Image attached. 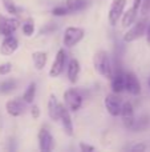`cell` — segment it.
I'll list each match as a JSON object with an SVG mask.
<instances>
[{"mask_svg": "<svg viewBox=\"0 0 150 152\" xmlns=\"http://www.w3.org/2000/svg\"><path fill=\"white\" fill-rule=\"evenodd\" d=\"M93 67H94L96 72L98 75H101L105 79H110L113 76V61L110 59L106 51L101 50L97 51L93 56Z\"/></svg>", "mask_w": 150, "mask_h": 152, "instance_id": "1", "label": "cell"}, {"mask_svg": "<svg viewBox=\"0 0 150 152\" xmlns=\"http://www.w3.org/2000/svg\"><path fill=\"white\" fill-rule=\"evenodd\" d=\"M82 102H84V96L79 89L69 88L64 92V103L71 112H77L82 107Z\"/></svg>", "mask_w": 150, "mask_h": 152, "instance_id": "2", "label": "cell"}, {"mask_svg": "<svg viewBox=\"0 0 150 152\" xmlns=\"http://www.w3.org/2000/svg\"><path fill=\"white\" fill-rule=\"evenodd\" d=\"M85 36V29L81 27H68L64 32L63 43L66 48H73L77 45Z\"/></svg>", "mask_w": 150, "mask_h": 152, "instance_id": "3", "label": "cell"}, {"mask_svg": "<svg viewBox=\"0 0 150 152\" xmlns=\"http://www.w3.org/2000/svg\"><path fill=\"white\" fill-rule=\"evenodd\" d=\"M146 26H148V20H146V19H141V20L133 23L132 26L129 27V29L125 32L124 42L125 43H132V42L138 40L140 37H142L144 35H145Z\"/></svg>", "mask_w": 150, "mask_h": 152, "instance_id": "4", "label": "cell"}, {"mask_svg": "<svg viewBox=\"0 0 150 152\" xmlns=\"http://www.w3.org/2000/svg\"><path fill=\"white\" fill-rule=\"evenodd\" d=\"M68 63V53H66L65 48H60L55 56V60L52 63V67L49 69V76L50 77H58L64 72Z\"/></svg>", "mask_w": 150, "mask_h": 152, "instance_id": "5", "label": "cell"}, {"mask_svg": "<svg viewBox=\"0 0 150 152\" xmlns=\"http://www.w3.org/2000/svg\"><path fill=\"white\" fill-rule=\"evenodd\" d=\"M122 100L120 97V94H112L106 95L105 99H104V104H105V108L108 111V113L113 118H117L120 116V112H121V108H122Z\"/></svg>", "mask_w": 150, "mask_h": 152, "instance_id": "6", "label": "cell"}, {"mask_svg": "<svg viewBox=\"0 0 150 152\" xmlns=\"http://www.w3.org/2000/svg\"><path fill=\"white\" fill-rule=\"evenodd\" d=\"M128 0H113L110 4V8H109L108 12V20L110 26H117L121 19L122 13H124V10L126 7Z\"/></svg>", "mask_w": 150, "mask_h": 152, "instance_id": "7", "label": "cell"}, {"mask_svg": "<svg viewBox=\"0 0 150 152\" xmlns=\"http://www.w3.org/2000/svg\"><path fill=\"white\" fill-rule=\"evenodd\" d=\"M20 21L15 16H4L0 13V35L1 36H8V35H13V32L19 28Z\"/></svg>", "mask_w": 150, "mask_h": 152, "instance_id": "8", "label": "cell"}, {"mask_svg": "<svg viewBox=\"0 0 150 152\" xmlns=\"http://www.w3.org/2000/svg\"><path fill=\"white\" fill-rule=\"evenodd\" d=\"M37 140H39V148L41 152H50L55 148V139H53L50 131L47 127H41L37 135Z\"/></svg>", "mask_w": 150, "mask_h": 152, "instance_id": "9", "label": "cell"}, {"mask_svg": "<svg viewBox=\"0 0 150 152\" xmlns=\"http://www.w3.org/2000/svg\"><path fill=\"white\" fill-rule=\"evenodd\" d=\"M120 116L122 119V123L128 129H132L133 126L136 123V118H134V108H133V104L130 102H124L122 103V108L121 112H120Z\"/></svg>", "mask_w": 150, "mask_h": 152, "instance_id": "10", "label": "cell"}, {"mask_svg": "<svg viewBox=\"0 0 150 152\" xmlns=\"http://www.w3.org/2000/svg\"><path fill=\"white\" fill-rule=\"evenodd\" d=\"M125 91L133 96H138L141 94V83L134 72H125Z\"/></svg>", "mask_w": 150, "mask_h": 152, "instance_id": "11", "label": "cell"}, {"mask_svg": "<svg viewBox=\"0 0 150 152\" xmlns=\"http://www.w3.org/2000/svg\"><path fill=\"white\" fill-rule=\"evenodd\" d=\"M5 111L9 116L17 118L25 112V102L21 99H9L5 103Z\"/></svg>", "mask_w": 150, "mask_h": 152, "instance_id": "12", "label": "cell"}, {"mask_svg": "<svg viewBox=\"0 0 150 152\" xmlns=\"http://www.w3.org/2000/svg\"><path fill=\"white\" fill-rule=\"evenodd\" d=\"M17 48H19V40L13 35H8V36H4L1 44H0V53L3 56H9L12 53H15Z\"/></svg>", "mask_w": 150, "mask_h": 152, "instance_id": "13", "label": "cell"}, {"mask_svg": "<svg viewBox=\"0 0 150 152\" xmlns=\"http://www.w3.org/2000/svg\"><path fill=\"white\" fill-rule=\"evenodd\" d=\"M58 121H61L64 132L68 136H73V121H72L71 111L64 104H61V107H60V120Z\"/></svg>", "mask_w": 150, "mask_h": 152, "instance_id": "14", "label": "cell"}, {"mask_svg": "<svg viewBox=\"0 0 150 152\" xmlns=\"http://www.w3.org/2000/svg\"><path fill=\"white\" fill-rule=\"evenodd\" d=\"M80 71H81V66L77 59H69L66 63V77L72 84H76L79 80Z\"/></svg>", "mask_w": 150, "mask_h": 152, "instance_id": "15", "label": "cell"}, {"mask_svg": "<svg viewBox=\"0 0 150 152\" xmlns=\"http://www.w3.org/2000/svg\"><path fill=\"white\" fill-rule=\"evenodd\" d=\"M112 91L114 94H121L125 91V72L122 69H117L113 72V76L110 77Z\"/></svg>", "mask_w": 150, "mask_h": 152, "instance_id": "16", "label": "cell"}, {"mask_svg": "<svg viewBox=\"0 0 150 152\" xmlns=\"http://www.w3.org/2000/svg\"><path fill=\"white\" fill-rule=\"evenodd\" d=\"M60 107L61 103L57 100L56 95H50L48 99V115H49L50 120L53 121H58L60 120Z\"/></svg>", "mask_w": 150, "mask_h": 152, "instance_id": "17", "label": "cell"}, {"mask_svg": "<svg viewBox=\"0 0 150 152\" xmlns=\"http://www.w3.org/2000/svg\"><path fill=\"white\" fill-rule=\"evenodd\" d=\"M138 12H140V10H137V8H134L132 5V7H130L126 12L122 13L121 19H120V20H121L122 27H124V28H128V27L132 26V24L136 21V19H137V13Z\"/></svg>", "mask_w": 150, "mask_h": 152, "instance_id": "18", "label": "cell"}, {"mask_svg": "<svg viewBox=\"0 0 150 152\" xmlns=\"http://www.w3.org/2000/svg\"><path fill=\"white\" fill-rule=\"evenodd\" d=\"M47 60H48V56H47V52H44V51H36V52L32 53V61H33V66L37 71L44 69Z\"/></svg>", "mask_w": 150, "mask_h": 152, "instance_id": "19", "label": "cell"}, {"mask_svg": "<svg viewBox=\"0 0 150 152\" xmlns=\"http://www.w3.org/2000/svg\"><path fill=\"white\" fill-rule=\"evenodd\" d=\"M65 5L71 13L81 12L88 7V0H65Z\"/></svg>", "mask_w": 150, "mask_h": 152, "instance_id": "20", "label": "cell"}, {"mask_svg": "<svg viewBox=\"0 0 150 152\" xmlns=\"http://www.w3.org/2000/svg\"><path fill=\"white\" fill-rule=\"evenodd\" d=\"M16 88H17V81L15 79H7V80L0 81V94L1 95L11 94Z\"/></svg>", "mask_w": 150, "mask_h": 152, "instance_id": "21", "label": "cell"}, {"mask_svg": "<svg viewBox=\"0 0 150 152\" xmlns=\"http://www.w3.org/2000/svg\"><path fill=\"white\" fill-rule=\"evenodd\" d=\"M36 89L37 88H36V83L35 81L29 83V86L27 87V89L23 94V100L25 102V104H32L33 103V99L36 96Z\"/></svg>", "mask_w": 150, "mask_h": 152, "instance_id": "22", "label": "cell"}, {"mask_svg": "<svg viewBox=\"0 0 150 152\" xmlns=\"http://www.w3.org/2000/svg\"><path fill=\"white\" fill-rule=\"evenodd\" d=\"M1 3H3V5H4V10L7 11L11 16L17 18V16L20 15V8L16 5V3L13 1V0H1Z\"/></svg>", "mask_w": 150, "mask_h": 152, "instance_id": "23", "label": "cell"}, {"mask_svg": "<svg viewBox=\"0 0 150 152\" xmlns=\"http://www.w3.org/2000/svg\"><path fill=\"white\" fill-rule=\"evenodd\" d=\"M21 29H23V34L25 35V36H32L35 32V21L32 20V19H27L23 23Z\"/></svg>", "mask_w": 150, "mask_h": 152, "instance_id": "24", "label": "cell"}, {"mask_svg": "<svg viewBox=\"0 0 150 152\" xmlns=\"http://www.w3.org/2000/svg\"><path fill=\"white\" fill-rule=\"evenodd\" d=\"M69 10L66 8V5L64 4V5H56L55 8L52 10V15L53 16H57V18H61V16H66V15H69Z\"/></svg>", "mask_w": 150, "mask_h": 152, "instance_id": "25", "label": "cell"}, {"mask_svg": "<svg viewBox=\"0 0 150 152\" xmlns=\"http://www.w3.org/2000/svg\"><path fill=\"white\" fill-rule=\"evenodd\" d=\"M57 28H58V26L56 23H48V24H45L44 27H41V29H40V35L52 34V32H55Z\"/></svg>", "mask_w": 150, "mask_h": 152, "instance_id": "26", "label": "cell"}, {"mask_svg": "<svg viewBox=\"0 0 150 152\" xmlns=\"http://www.w3.org/2000/svg\"><path fill=\"white\" fill-rule=\"evenodd\" d=\"M11 71H12V64L11 63H1L0 64V75L1 76L11 74Z\"/></svg>", "mask_w": 150, "mask_h": 152, "instance_id": "27", "label": "cell"}, {"mask_svg": "<svg viewBox=\"0 0 150 152\" xmlns=\"http://www.w3.org/2000/svg\"><path fill=\"white\" fill-rule=\"evenodd\" d=\"M80 151L81 152H93L94 151V147L93 145H90V144H87V143H80Z\"/></svg>", "mask_w": 150, "mask_h": 152, "instance_id": "28", "label": "cell"}, {"mask_svg": "<svg viewBox=\"0 0 150 152\" xmlns=\"http://www.w3.org/2000/svg\"><path fill=\"white\" fill-rule=\"evenodd\" d=\"M141 11H142L144 15H146V13L150 11V0H142V3H141Z\"/></svg>", "mask_w": 150, "mask_h": 152, "instance_id": "29", "label": "cell"}, {"mask_svg": "<svg viewBox=\"0 0 150 152\" xmlns=\"http://www.w3.org/2000/svg\"><path fill=\"white\" fill-rule=\"evenodd\" d=\"M31 115L33 119H39L40 118V108L37 107V105H32L31 107Z\"/></svg>", "mask_w": 150, "mask_h": 152, "instance_id": "30", "label": "cell"}, {"mask_svg": "<svg viewBox=\"0 0 150 152\" xmlns=\"http://www.w3.org/2000/svg\"><path fill=\"white\" fill-rule=\"evenodd\" d=\"M146 150V145L145 144H136L132 147V151L137 152V151H145Z\"/></svg>", "mask_w": 150, "mask_h": 152, "instance_id": "31", "label": "cell"}, {"mask_svg": "<svg viewBox=\"0 0 150 152\" xmlns=\"http://www.w3.org/2000/svg\"><path fill=\"white\" fill-rule=\"evenodd\" d=\"M145 35H146V40H148V43L150 44V23H148V26H146Z\"/></svg>", "mask_w": 150, "mask_h": 152, "instance_id": "32", "label": "cell"}, {"mask_svg": "<svg viewBox=\"0 0 150 152\" xmlns=\"http://www.w3.org/2000/svg\"><path fill=\"white\" fill-rule=\"evenodd\" d=\"M141 3H142V0H133V7L137 8V10H140V8H141Z\"/></svg>", "mask_w": 150, "mask_h": 152, "instance_id": "33", "label": "cell"}, {"mask_svg": "<svg viewBox=\"0 0 150 152\" xmlns=\"http://www.w3.org/2000/svg\"><path fill=\"white\" fill-rule=\"evenodd\" d=\"M149 87H150V77H149Z\"/></svg>", "mask_w": 150, "mask_h": 152, "instance_id": "34", "label": "cell"}]
</instances>
